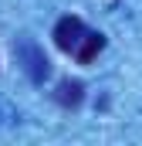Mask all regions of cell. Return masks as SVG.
I'll return each instance as SVG.
<instances>
[{
	"label": "cell",
	"instance_id": "6da1fadb",
	"mask_svg": "<svg viewBox=\"0 0 142 146\" xmlns=\"http://www.w3.org/2000/svg\"><path fill=\"white\" fill-rule=\"evenodd\" d=\"M81 34H85L81 17H61V21L54 24V44H58L61 51H74L78 41H81Z\"/></svg>",
	"mask_w": 142,
	"mask_h": 146
},
{
	"label": "cell",
	"instance_id": "3957f363",
	"mask_svg": "<svg viewBox=\"0 0 142 146\" xmlns=\"http://www.w3.org/2000/svg\"><path fill=\"white\" fill-rule=\"evenodd\" d=\"M105 48V34H98V31H85L81 34V41H78V48H74V54H78V61L81 65H91L95 58H98V51Z\"/></svg>",
	"mask_w": 142,
	"mask_h": 146
},
{
	"label": "cell",
	"instance_id": "277c9868",
	"mask_svg": "<svg viewBox=\"0 0 142 146\" xmlns=\"http://www.w3.org/2000/svg\"><path fill=\"white\" fill-rule=\"evenodd\" d=\"M81 92H85L81 82H61L58 85V102L61 106H78L81 102Z\"/></svg>",
	"mask_w": 142,
	"mask_h": 146
},
{
	"label": "cell",
	"instance_id": "7a4b0ae2",
	"mask_svg": "<svg viewBox=\"0 0 142 146\" xmlns=\"http://www.w3.org/2000/svg\"><path fill=\"white\" fill-rule=\"evenodd\" d=\"M17 54H20L24 68H27V75H31L34 82H44V78H47V58H44V51H41L37 44H31V41H27V44H20V51H17Z\"/></svg>",
	"mask_w": 142,
	"mask_h": 146
}]
</instances>
